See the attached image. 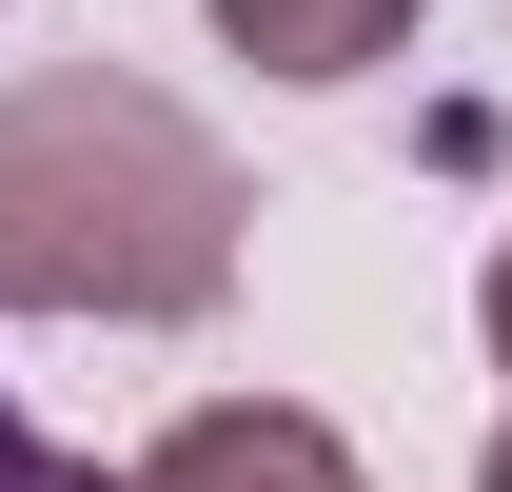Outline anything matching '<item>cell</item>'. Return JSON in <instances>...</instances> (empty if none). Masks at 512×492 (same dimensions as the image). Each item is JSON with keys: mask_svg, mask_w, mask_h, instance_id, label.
I'll return each instance as SVG.
<instances>
[{"mask_svg": "<svg viewBox=\"0 0 512 492\" xmlns=\"http://www.w3.org/2000/svg\"><path fill=\"white\" fill-rule=\"evenodd\" d=\"M237 158L158 99V79H0V315H119V335H178V315L237 296Z\"/></svg>", "mask_w": 512, "mask_h": 492, "instance_id": "obj_1", "label": "cell"}, {"mask_svg": "<svg viewBox=\"0 0 512 492\" xmlns=\"http://www.w3.org/2000/svg\"><path fill=\"white\" fill-rule=\"evenodd\" d=\"M119 492H375V473H355L335 414H296V394H217V414H178Z\"/></svg>", "mask_w": 512, "mask_h": 492, "instance_id": "obj_2", "label": "cell"}, {"mask_svg": "<svg viewBox=\"0 0 512 492\" xmlns=\"http://www.w3.org/2000/svg\"><path fill=\"white\" fill-rule=\"evenodd\" d=\"M217 40H237L256 79H375L394 40H414V0H217Z\"/></svg>", "mask_w": 512, "mask_h": 492, "instance_id": "obj_3", "label": "cell"}, {"mask_svg": "<svg viewBox=\"0 0 512 492\" xmlns=\"http://www.w3.org/2000/svg\"><path fill=\"white\" fill-rule=\"evenodd\" d=\"M0 492H99V473H79L60 433H20V394H0Z\"/></svg>", "mask_w": 512, "mask_h": 492, "instance_id": "obj_4", "label": "cell"}, {"mask_svg": "<svg viewBox=\"0 0 512 492\" xmlns=\"http://www.w3.org/2000/svg\"><path fill=\"white\" fill-rule=\"evenodd\" d=\"M493 355H512V237H493Z\"/></svg>", "mask_w": 512, "mask_h": 492, "instance_id": "obj_5", "label": "cell"}, {"mask_svg": "<svg viewBox=\"0 0 512 492\" xmlns=\"http://www.w3.org/2000/svg\"><path fill=\"white\" fill-rule=\"evenodd\" d=\"M473 492H512V433H493V473H473Z\"/></svg>", "mask_w": 512, "mask_h": 492, "instance_id": "obj_6", "label": "cell"}]
</instances>
